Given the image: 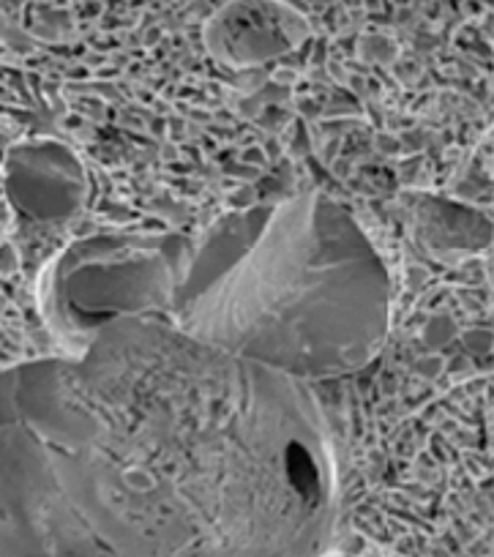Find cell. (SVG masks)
Listing matches in <instances>:
<instances>
[{
	"instance_id": "6da1fadb",
	"label": "cell",
	"mask_w": 494,
	"mask_h": 557,
	"mask_svg": "<svg viewBox=\"0 0 494 557\" xmlns=\"http://www.w3.org/2000/svg\"><path fill=\"white\" fill-rule=\"evenodd\" d=\"M311 385L161 318L0 372V557H328Z\"/></svg>"
},
{
	"instance_id": "7a4b0ae2",
	"label": "cell",
	"mask_w": 494,
	"mask_h": 557,
	"mask_svg": "<svg viewBox=\"0 0 494 557\" xmlns=\"http://www.w3.org/2000/svg\"><path fill=\"white\" fill-rule=\"evenodd\" d=\"M170 323L298 383L361 372L391 329V276L322 191L219 219L192 240Z\"/></svg>"
},
{
	"instance_id": "3957f363",
	"label": "cell",
	"mask_w": 494,
	"mask_h": 557,
	"mask_svg": "<svg viewBox=\"0 0 494 557\" xmlns=\"http://www.w3.org/2000/svg\"><path fill=\"white\" fill-rule=\"evenodd\" d=\"M192 238L110 230L69 244L39 282V307L63 350H77L123 318L170 320Z\"/></svg>"
},
{
	"instance_id": "277c9868",
	"label": "cell",
	"mask_w": 494,
	"mask_h": 557,
	"mask_svg": "<svg viewBox=\"0 0 494 557\" xmlns=\"http://www.w3.org/2000/svg\"><path fill=\"white\" fill-rule=\"evenodd\" d=\"M9 191L36 219H55L74 211L83 195L77 159L55 143L25 146L9 159Z\"/></svg>"
}]
</instances>
